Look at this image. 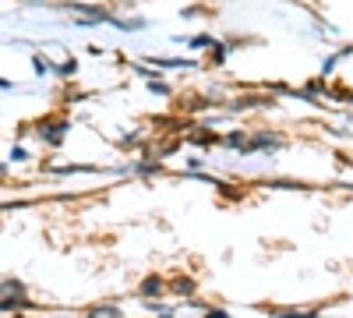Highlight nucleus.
I'll return each instance as SVG.
<instances>
[{
  "label": "nucleus",
  "mask_w": 353,
  "mask_h": 318,
  "mask_svg": "<svg viewBox=\"0 0 353 318\" xmlns=\"http://www.w3.org/2000/svg\"><path fill=\"white\" fill-rule=\"evenodd\" d=\"M92 318H121V315H117L113 308H96V311H92Z\"/></svg>",
  "instance_id": "nucleus-4"
},
{
  "label": "nucleus",
  "mask_w": 353,
  "mask_h": 318,
  "mask_svg": "<svg viewBox=\"0 0 353 318\" xmlns=\"http://www.w3.org/2000/svg\"><path fill=\"white\" fill-rule=\"evenodd\" d=\"M0 173H4V166H0Z\"/></svg>",
  "instance_id": "nucleus-6"
},
{
  "label": "nucleus",
  "mask_w": 353,
  "mask_h": 318,
  "mask_svg": "<svg viewBox=\"0 0 353 318\" xmlns=\"http://www.w3.org/2000/svg\"><path fill=\"white\" fill-rule=\"evenodd\" d=\"M141 294H145V297H159V294H163V279H159V276H149V279L141 283Z\"/></svg>",
  "instance_id": "nucleus-2"
},
{
  "label": "nucleus",
  "mask_w": 353,
  "mask_h": 318,
  "mask_svg": "<svg viewBox=\"0 0 353 318\" xmlns=\"http://www.w3.org/2000/svg\"><path fill=\"white\" fill-rule=\"evenodd\" d=\"M173 286H176V290H181V294H191V290H194V283H191V279H184V276H181V279H176Z\"/></svg>",
  "instance_id": "nucleus-3"
},
{
  "label": "nucleus",
  "mask_w": 353,
  "mask_h": 318,
  "mask_svg": "<svg viewBox=\"0 0 353 318\" xmlns=\"http://www.w3.org/2000/svg\"><path fill=\"white\" fill-rule=\"evenodd\" d=\"M283 318H314V315H297V311H286Z\"/></svg>",
  "instance_id": "nucleus-5"
},
{
  "label": "nucleus",
  "mask_w": 353,
  "mask_h": 318,
  "mask_svg": "<svg viewBox=\"0 0 353 318\" xmlns=\"http://www.w3.org/2000/svg\"><path fill=\"white\" fill-rule=\"evenodd\" d=\"M0 297H25V286L18 279H4L0 283Z\"/></svg>",
  "instance_id": "nucleus-1"
}]
</instances>
